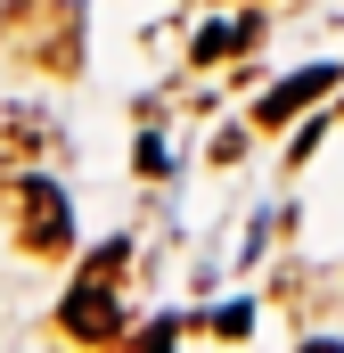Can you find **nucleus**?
<instances>
[{"label": "nucleus", "mask_w": 344, "mask_h": 353, "mask_svg": "<svg viewBox=\"0 0 344 353\" xmlns=\"http://www.w3.org/2000/svg\"><path fill=\"white\" fill-rule=\"evenodd\" d=\"M148 353H172V321H156V329H148Z\"/></svg>", "instance_id": "obj_6"}, {"label": "nucleus", "mask_w": 344, "mask_h": 353, "mask_svg": "<svg viewBox=\"0 0 344 353\" xmlns=\"http://www.w3.org/2000/svg\"><path fill=\"white\" fill-rule=\"evenodd\" d=\"M0 205H8V230H17L25 255H66V247H74V205H66L58 181L8 173V181H0Z\"/></svg>", "instance_id": "obj_2"}, {"label": "nucleus", "mask_w": 344, "mask_h": 353, "mask_svg": "<svg viewBox=\"0 0 344 353\" xmlns=\"http://www.w3.org/2000/svg\"><path fill=\"white\" fill-rule=\"evenodd\" d=\"M123 271H131V247H123V239H115V247H98V255L74 271V296L58 304V329H66V337L107 345V337L123 329Z\"/></svg>", "instance_id": "obj_1"}, {"label": "nucleus", "mask_w": 344, "mask_h": 353, "mask_svg": "<svg viewBox=\"0 0 344 353\" xmlns=\"http://www.w3.org/2000/svg\"><path fill=\"white\" fill-rule=\"evenodd\" d=\"M320 90H336V66H312V74H287L279 90H262V99H255V123H262V132L295 123V115H303V107H312Z\"/></svg>", "instance_id": "obj_4"}, {"label": "nucleus", "mask_w": 344, "mask_h": 353, "mask_svg": "<svg viewBox=\"0 0 344 353\" xmlns=\"http://www.w3.org/2000/svg\"><path fill=\"white\" fill-rule=\"evenodd\" d=\"M262 41V17H222V25H205L197 33V66H222V58H246Z\"/></svg>", "instance_id": "obj_5"}, {"label": "nucleus", "mask_w": 344, "mask_h": 353, "mask_svg": "<svg viewBox=\"0 0 344 353\" xmlns=\"http://www.w3.org/2000/svg\"><path fill=\"white\" fill-rule=\"evenodd\" d=\"M303 353H344V345H328V337H312V345H303Z\"/></svg>", "instance_id": "obj_7"}, {"label": "nucleus", "mask_w": 344, "mask_h": 353, "mask_svg": "<svg viewBox=\"0 0 344 353\" xmlns=\"http://www.w3.org/2000/svg\"><path fill=\"white\" fill-rule=\"evenodd\" d=\"M58 157V123L41 107H0V181L8 173H33Z\"/></svg>", "instance_id": "obj_3"}]
</instances>
